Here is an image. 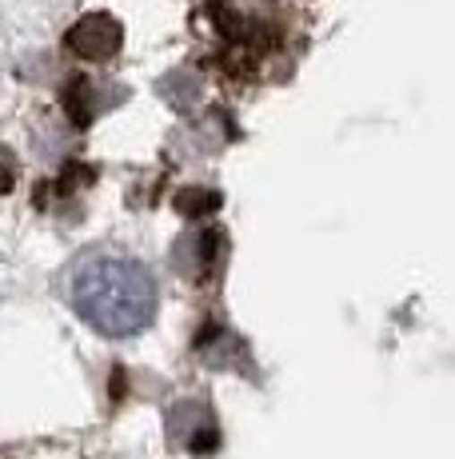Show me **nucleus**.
<instances>
[{
    "mask_svg": "<svg viewBox=\"0 0 455 459\" xmlns=\"http://www.w3.org/2000/svg\"><path fill=\"white\" fill-rule=\"evenodd\" d=\"M64 296L73 312L108 340H133L156 320V307H160L156 276L148 272V264L104 248L84 252L68 268Z\"/></svg>",
    "mask_w": 455,
    "mask_h": 459,
    "instance_id": "f257e3e1",
    "label": "nucleus"
},
{
    "mask_svg": "<svg viewBox=\"0 0 455 459\" xmlns=\"http://www.w3.org/2000/svg\"><path fill=\"white\" fill-rule=\"evenodd\" d=\"M64 40L81 60H112L124 44V32L108 13H89L73 24V32Z\"/></svg>",
    "mask_w": 455,
    "mask_h": 459,
    "instance_id": "f03ea898",
    "label": "nucleus"
}]
</instances>
